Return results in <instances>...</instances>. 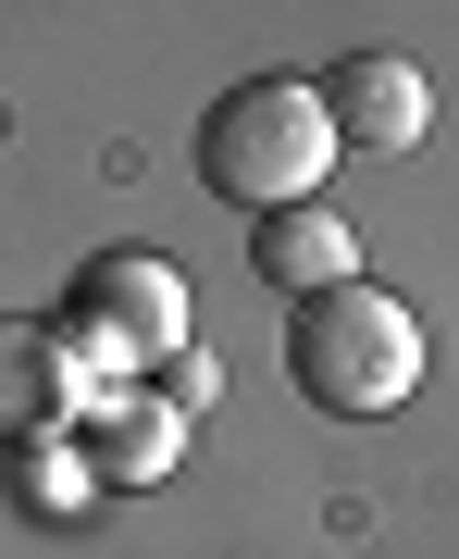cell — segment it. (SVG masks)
<instances>
[{
    "label": "cell",
    "mask_w": 459,
    "mask_h": 559,
    "mask_svg": "<svg viewBox=\"0 0 459 559\" xmlns=\"http://www.w3.org/2000/svg\"><path fill=\"white\" fill-rule=\"evenodd\" d=\"M336 150H348L336 112H323V87H299V75H249V87H224V100L200 112V187L237 200V212H299V200H323Z\"/></svg>",
    "instance_id": "1"
},
{
    "label": "cell",
    "mask_w": 459,
    "mask_h": 559,
    "mask_svg": "<svg viewBox=\"0 0 459 559\" xmlns=\"http://www.w3.org/2000/svg\"><path fill=\"white\" fill-rule=\"evenodd\" d=\"M286 373H299V399H323L336 423H373V411H398L422 385V323H410V299H385V286H323V299L286 311Z\"/></svg>",
    "instance_id": "2"
},
{
    "label": "cell",
    "mask_w": 459,
    "mask_h": 559,
    "mask_svg": "<svg viewBox=\"0 0 459 559\" xmlns=\"http://www.w3.org/2000/svg\"><path fill=\"white\" fill-rule=\"evenodd\" d=\"M62 336L87 348V373L124 385L137 360H174V348H200L186 336V274L161 249H100V261H75V311H62Z\"/></svg>",
    "instance_id": "3"
},
{
    "label": "cell",
    "mask_w": 459,
    "mask_h": 559,
    "mask_svg": "<svg viewBox=\"0 0 459 559\" xmlns=\"http://www.w3.org/2000/svg\"><path fill=\"white\" fill-rule=\"evenodd\" d=\"M323 112H336V138L360 162H410L435 138V87H422V62H398V50H348L336 75H323Z\"/></svg>",
    "instance_id": "4"
},
{
    "label": "cell",
    "mask_w": 459,
    "mask_h": 559,
    "mask_svg": "<svg viewBox=\"0 0 459 559\" xmlns=\"http://www.w3.org/2000/svg\"><path fill=\"white\" fill-rule=\"evenodd\" d=\"M87 348L62 323H0V448H50V423L87 399Z\"/></svg>",
    "instance_id": "5"
},
{
    "label": "cell",
    "mask_w": 459,
    "mask_h": 559,
    "mask_svg": "<svg viewBox=\"0 0 459 559\" xmlns=\"http://www.w3.org/2000/svg\"><path fill=\"white\" fill-rule=\"evenodd\" d=\"M249 274L274 286L286 311L299 299H323V286H360V237L323 200H299V212H261V237H249Z\"/></svg>",
    "instance_id": "6"
},
{
    "label": "cell",
    "mask_w": 459,
    "mask_h": 559,
    "mask_svg": "<svg viewBox=\"0 0 459 559\" xmlns=\"http://www.w3.org/2000/svg\"><path fill=\"white\" fill-rule=\"evenodd\" d=\"M174 423H186V411H161V399H100V460H87V473L161 485V473H174Z\"/></svg>",
    "instance_id": "7"
},
{
    "label": "cell",
    "mask_w": 459,
    "mask_h": 559,
    "mask_svg": "<svg viewBox=\"0 0 459 559\" xmlns=\"http://www.w3.org/2000/svg\"><path fill=\"white\" fill-rule=\"evenodd\" d=\"M212 348H174V360H161V411H212Z\"/></svg>",
    "instance_id": "8"
}]
</instances>
